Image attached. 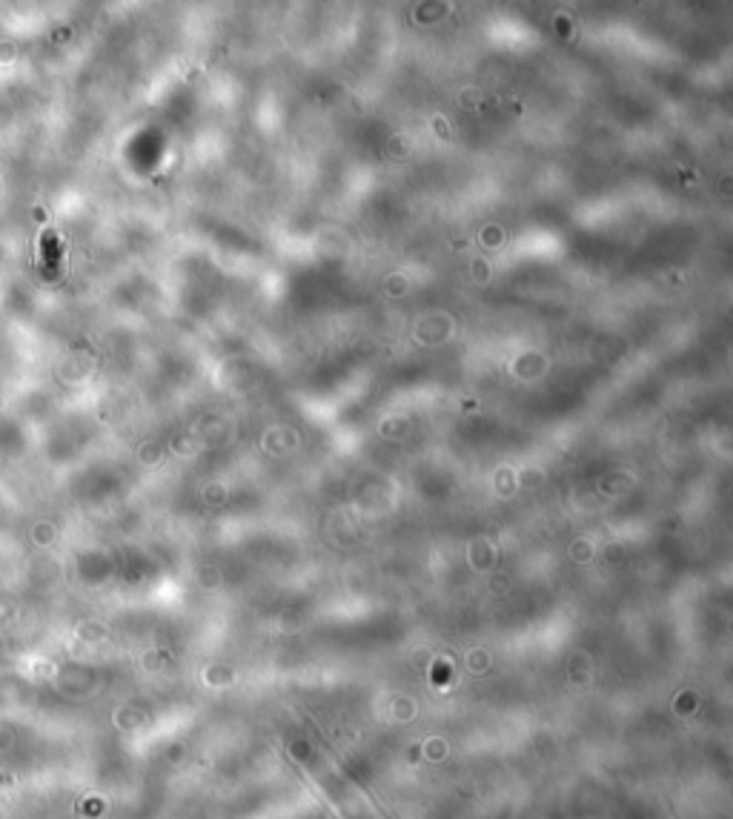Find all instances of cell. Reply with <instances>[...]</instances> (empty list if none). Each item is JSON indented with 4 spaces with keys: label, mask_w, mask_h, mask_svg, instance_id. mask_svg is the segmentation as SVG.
<instances>
[{
    "label": "cell",
    "mask_w": 733,
    "mask_h": 819,
    "mask_svg": "<svg viewBox=\"0 0 733 819\" xmlns=\"http://www.w3.org/2000/svg\"><path fill=\"white\" fill-rule=\"evenodd\" d=\"M447 751H450V748H447V742L438 739V736H433V739L424 742V756H427L430 762H441L444 756H447Z\"/></svg>",
    "instance_id": "cell-1"
},
{
    "label": "cell",
    "mask_w": 733,
    "mask_h": 819,
    "mask_svg": "<svg viewBox=\"0 0 733 819\" xmlns=\"http://www.w3.org/2000/svg\"><path fill=\"white\" fill-rule=\"evenodd\" d=\"M487 664H490V656L484 650H470V656H467V668L470 671H473V673H484Z\"/></svg>",
    "instance_id": "cell-2"
}]
</instances>
